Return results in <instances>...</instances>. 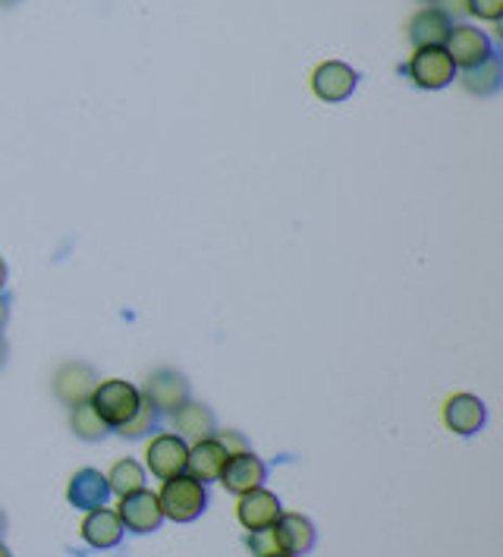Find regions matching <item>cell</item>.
<instances>
[{
    "mask_svg": "<svg viewBox=\"0 0 503 557\" xmlns=\"http://www.w3.org/2000/svg\"><path fill=\"white\" fill-rule=\"evenodd\" d=\"M161 513L174 523H192L205 513L208 507V485L196 482L192 475L179 472L174 479H164L161 492H158Z\"/></svg>",
    "mask_w": 503,
    "mask_h": 557,
    "instance_id": "obj_1",
    "label": "cell"
},
{
    "mask_svg": "<svg viewBox=\"0 0 503 557\" xmlns=\"http://www.w3.org/2000/svg\"><path fill=\"white\" fill-rule=\"evenodd\" d=\"M91 410L101 416V422L114 432L123 422H129L139 404H142V391L136 384L123 382V379H111V382H98L89 397Z\"/></svg>",
    "mask_w": 503,
    "mask_h": 557,
    "instance_id": "obj_2",
    "label": "cell"
},
{
    "mask_svg": "<svg viewBox=\"0 0 503 557\" xmlns=\"http://www.w3.org/2000/svg\"><path fill=\"white\" fill-rule=\"evenodd\" d=\"M406 73H410V79H413L415 86L428 88V91L450 86L456 79V66H453V60L444 51V45L441 48H415Z\"/></svg>",
    "mask_w": 503,
    "mask_h": 557,
    "instance_id": "obj_3",
    "label": "cell"
},
{
    "mask_svg": "<svg viewBox=\"0 0 503 557\" xmlns=\"http://www.w3.org/2000/svg\"><path fill=\"white\" fill-rule=\"evenodd\" d=\"M117 517L126 532H136V535H149L158 532L164 523V513H161V504L154 492H136V495H126L117 504Z\"/></svg>",
    "mask_w": 503,
    "mask_h": 557,
    "instance_id": "obj_4",
    "label": "cell"
},
{
    "mask_svg": "<svg viewBox=\"0 0 503 557\" xmlns=\"http://www.w3.org/2000/svg\"><path fill=\"white\" fill-rule=\"evenodd\" d=\"M355 86H359V73H355L353 66L340 63V60H325V63H318L315 73H312V91H315L322 101H327V104L347 101L355 91Z\"/></svg>",
    "mask_w": 503,
    "mask_h": 557,
    "instance_id": "obj_5",
    "label": "cell"
},
{
    "mask_svg": "<svg viewBox=\"0 0 503 557\" xmlns=\"http://www.w3.org/2000/svg\"><path fill=\"white\" fill-rule=\"evenodd\" d=\"M186 454H189L186 441L174 432H161L146 447V463H149L151 475H158L164 482V479H174L186 470Z\"/></svg>",
    "mask_w": 503,
    "mask_h": 557,
    "instance_id": "obj_6",
    "label": "cell"
},
{
    "mask_svg": "<svg viewBox=\"0 0 503 557\" xmlns=\"http://www.w3.org/2000/svg\"><path fill=\"white\" fill-rule=\"evenodd\" d=\"M267 467L262 457H255L252 450H246V454H237V457H227V463H224V470H221V485L230 492V495H246V492H252V488H262V482H265Z\"/></svg>",
    "mask_w": 503,
    "mask_h": 557,
    "instance_id": "obj_7",
    "label": "cell"
},
{
    "mask_svg": "<svg viewBox=\"0 0 503 557\" xmlns=\"http://www.w3.org/2000/svg\"><path fill=\"white\" fill-rule=\"evenodd\" d=\"M142 397L151 400L158 412H174L189 400V382H186V375H179L177 369H158L149 375Z\"/></svg>",
    "mask_w": 503,
    "mask_h": 557,
    "instance_id": "obj_8",
    "label": "cell"
},
{
    "mask_svg": "<svg viewBox=\"0 0 503 557\" xmlns=\"http://www.w3.org/2000/svg\"><path fill=\"white\" fill-rule=\"evenodd\" d=\"M95 387H98V372L86 362H66V366H60L58 375H54V394L66 407L86 404Z\"/></svg>",
    "mask_w": 503,
    "mask_h": 557,
    "instance_id": "obj_9",
    "label": "cell"
},
{
    "mask_svg": "<svg viewBox=\"0 0 503 557\" xmlns=\"http://www.w3.org/2000/svg\"><path fill=\"white\" fill-rule=\"evenodd\" d=\"M444 51L453 60V66H475L485 58H491V38L473 26H453L447 35Z\"/></svg>",
    "mask_w": 503,
    "mask_h": 557,
    "instance_id": "obj_10",
    "label": "cell"
},
{
    "mask_svg": "<svg viewBox=\"0 0 503 557\" xmlns=\"http://www.w3.org/2000/svg\"><path fill=\"white\" fill-rule=\"evenodd\" d=\"M171 425H174V432L186 444H199V441L214 438V432H217L214 412L208 410L205 404H196V400H186L183 407L171 412Z\"/></svg>",
    "mask_w": 503,
    "mask_h": 557,
    "instance_id": "obj_11",
    "label": "cell"
},
{
    "mask_svg": "<svg viewBox=\"0 0 503 557\" xmlns=\"http://www.w3.org/2000/svg\"><path fill=\"white\" fill-rule=\"evenodd\" d=\"M280 513H284V507H280V500H277V495H274V492H265V488H252V492L239 495L237 517H239V523L249 529V532L274 527Z\"/></svg>",
    "mask_w": 503,
    "mask_h": 557,
    "instance_id": "obj_12",
    "label": "cell"
},
{
    "mask_svg": "<svg viewBox=\"0 0 503 557\" xmlns=\"http://www.w3.org/2000/svg\"><path fill=\"white\" fill-rule=\"evenodd\" d=\"M274 535H277V545L284 555L302 557L315 548V527L309 517L302 513H280L277 523H274Z\"/></svg>",
    "mask_w": 503,
    "mask_h": 557,
    "instance_id": "obj_13",
    "label": "cell"
},
{
    "mask_svg": "<svg viewBox=\"0 0 503 557\" xmlns=\"http://www.w3.org/2000/svg\"><path fill=\"white\" fill-rule=\"evenodd\" d=\"M227 450L217 444V438H208L199 441V444H192L189 447V454H186V475H192L196 482H217L221 479V470H224V463H227Z\"/></svg>",
    "mask_w": 503,
    "mask_h": 557,
    "instance_id": "obj_14",
    "label": "cell"
},
{
    "mask_svg": "<svg viewBox=\"0 0 503 557\" xmlns=\"http://www.w3.org/2000/svg\"><path fill=\"white\" fill-rule=\"evenodd\" d=\"M111 498V488H108V475L98 470H79L70 485H66V500L76 507V510H95V507H104Z\"/></svg>",
    "mask_w": 503,
    "mask_h": 557,
    "instance_id": "obj_15",
    "label": "cell"
},
{
    "mask_svg": "<svg viewBox=\"0 0 503 557\" xmlns=\"http://www.w3.org/2000/svg\"><path fill=\"white\" fill-rule=\"evenodd\" d=\"M488 419L485 404L473 394H453L444 404V425L456 435H475Z\"/></svg>",
    "mask_w": 503,
    "mask_h": 557,
    "instance_id": "obj_16",
    "label": "cell"
},
{
    "mask_svg": "<svg viewBox=\"0 0 503 557\" xmlns=\"http://www.w3.org/2000/svg\"><path fill=\"white\" fill-rule=\"evenodd\" d=\"M83 539L89 542L91 548L98 552H108L120 545L123 539V523H120L117 510H108V507H95V510H86V520H83Z\"/></svg>",
    "mask_w": 503,
    "mask_h": 557,
    "instance_id": "obj_17",
    "label": "cell"
},
{
    "mask_svg": "<svg viewBox=\"0 0 503 557\" xmlns=\"http://www.w3.org/2000/svg\"><path fill=\"white\" fill-rule=\"evenodd\" d=\"M450 29H453V23L447 20L438 7H425V10H418L410 20L406 35H410L413 48H441Z\"/></svg>",
    "mask_w": 503,
    "mask_h": 557,
    "instance_id": "obj_18",
    "label": "cell"
},
{
    "mask_svg": "<svg viewBox=\"0 0 503 557\" xmlns=\"http://www.w3.org/2000/svg\"><path fill=\"white\" fill-rule=\"evenodd\" d=\"M501 60L494 58V54L485 58L481 63H475V66H463V73H460V86L466 88L469 95H475V98H491L501 88Z\"/></svg>",
    "mask_w": 503,
    "mask_h": 557,
    "instance_id": "obj_19",
    "label": "cell"
},
{
    "mask_svg": "<svg viewBox=\"0 0 503 557\" xmlns=\"http://www.w3.org/2000/svg\"><path fill=\"white\" fill-rule=\"evenodd\" d=\"M108 488L120 495V498H126V495H136V492H142L146 488V470L136 463V460H117L111 472H108Z\"/></svg>",
    "mask_w": 503,
    "mask_h": 557,
    "instance_id": "obj_20",
    "label": "cell"
},
{
    "mask_svg": "<svg viewBox=\"0 0 503 557\" xmlns=\"http://www.w3.org/2000/svg\"><path fill=\"white\" fill-rule=\"evenodd\" d=\"M70 429H73V435L83 441H101L111 429L101 422V416L91 410V404H76V407H70Z\"/></svg>",
    "mask_w": 503,
    "mask_h": 557,
    "instance_id": "obj_21",
    "label": "cell"
},
{
    "mask_svg": "<svg viewBox=\"0 0 503 557\" xmlns=\"http://www.w3.org/2000/svg\"><path fill=\"white\" fill-rule=\"evenodd\" d=\"M158 419H161V412H158V407L151 404V400H146L142 397V404H139V410H136V416L129 419V422H123L120 429H114L120 438H146L149 432H154L158 429Z\"/></svg>",
    "mask_w": 503,
    "mask_h": 557,
    "instance_id": "obj_22",
    "label": "cell"
},
{
    "mask_svg": "<svg viewBox=\"0 0 503 557\" xmlns=\"http://www.w3.org/2000/svg\"><path fill=\"white\" fill-rule=\"evenodd\" d=\"M246 545H249V552L255 557H274V555H284L280 552V545H277V535H274V529H255V532H249L246 535Z\"/></svg>",
    "mask_w": 503,
    "mask_h": 557,
    "instance_id": "obj_23",
    "label": "cell"
},
{
    "mask_svg": "<svg viewBox=\"0 0 503 557\" xmlns=\"http://www.w3.org/2000/svg\"><path fill=\"white\" fill-rule=\"evenodd\" d=\"M469 13L488 23H501L503 0H469Z\"/></svg>",
    "mask_w": 503,
    "mask_h": 557,
    "instance_id": "obj_24",
    "label": "cell"
},
{
    "mask_svg": "<svg viewBox=\"0 0 503 557\" xmlns=\"http://www.w3.org/2000/svg\"><path fill=\"white\" fill-rule=\"evenodd\" d=\"M214 438H217V444L230 454V457H237V454H246V450H252L249 447V441L242 438L239 432H214Z\"/></svg>",
    "mask_w": 503,
    "mask_h": 557,
    "instance_id": "obj_25",
    "label": "cell"
},
{
    "mask_svg": "<svg viewBox=\"0 0 503 557\" xmlns=\"http://www.w3.org/2000/svg\"><path fill=\"white\" fill-rule=\"evenodd\" d=\"M435 3L450 23L460 20V16H469V0H435Z\"/></svg>",
    "mask_w": 503,
    "mask_h": 557,
    "instance_id": "obj_26",
    "label": "cell"
},
{
    "mask_svg": "<svg viewBox=\"0 0 503 557\" xmlns=\"http://www.w3.org/2000/svg\"><path fill=\"white\" fill-rule=\"evenodd\" d=\"M7 319H10V306H7V299H0V331H3Z\"/></svg>",
    "mask_w": 503,
    "mask_h": 557,
    "instance_id": "obj_27",
    "label": "cell"
},
{
    "mask_svg": "<svg viewBox=\"0 0 503 557\" xmlns=\"http://www.w3.org/2000/svg\"><path fill=\"white\" fill-rule=\"evenodd\" d=\"M3 284H7V264L0 259V290H3Z\"/></svg>",
    "mask_w": 503,
    "mask_h": 557,
    "instance_id": "obj_28",
    "label": "cell"
},
{
    "mask_svg": "<svg viewBox=\"0 0 503 557\" xmlns=\"http://www.w3.org/2000/svg\"><path fill=\"white\" fill-rule=\"evenodd\" d=\"M3 356H7V344H3V337H0V366H3Z\"/></svg>",
    "mask_w": 503,
    "mask_h": 557,
    "instance_id": "obj_29",
    "label": "cell"
},
{
    "mask_svg": "<svg viewBox=\"0 0 503 557\" xmlns=\"http://www.w3.org/2000/svg\"><path fill=\"white\" fill-rule=\"evenodd\" d=\"M3 529H7V517L0 513V535H3Z\"/></svg>",
    "mask_w": 503,
    "mask_h": 557,
    "instance_id": "obj_30",
    "label": "cell"
},
{
    "mask_svg": "<svg viewBox=\"0 0 503 557\" xmlns=\"http://www.w3.org/2000/svg\"><path fill=\"white\" fill-rule=\"evenodd\" d=\"M0 557H10V552H7V545H0Z\"/></svg>",
    "mask_w": 503,
    "mask_h": 557,
    "instance_id": "obj_31",
    "label": "cell"
},
{
    "mask_svg": "<svg viewBox=\"0 0 503 557\" xmlns=\"http://www.w3.org/2000/svg\"><path fill=\"white\" fill-rule=\"evenodd\" d=\"M10 3H16V0H0V7H10Z\"/></svg>",
    "mask_w": 503,
    "mask_h": 557,
    "instance_id": "obj_32",
    "label": "cell"
},
{
    "mask_svg": "<svg viewBox=\"0 0 503 557\" xmlns=\"http://www.w3.org/2000/svg\"><path fill=\"white\" fill-rule=\"evenodd\" d=\"M422 3H435V0H422Z\"/></svg>",
    "mask_w": 503,
    "mask_h": 557,
    "instance_id": "obj_33",
    "label": "cell"
},
{
    "mask_svg": "<svg viewBox=\"0 0 503 557\" xmlns=\"http://www.w3.org/2000/svg\"><path fill=\"white\" fill-rule=\"evenodd\" d=\"M274 557H293V555H274Z\"/></svg>",
    "mask_w": 503,
    "mask_h": 557,
    "instance_id": "obj_34",
    "label": "cell"
}]
</instances>
